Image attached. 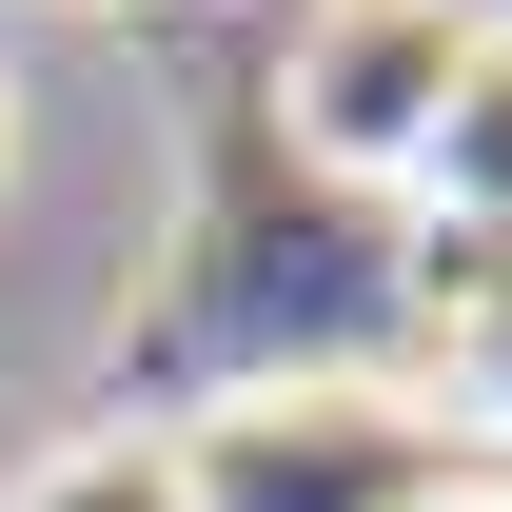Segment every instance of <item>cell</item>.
I'll list each match as a JSON object with an SVG mask.
<instances>
[{"instance_id":"2","label":"cell","mask_w":512,"mask_h":512,"mask_svg":"<svg viewBox=\"0 0 512 512\" xmlns=\"http://www.w3.org/2000/svg\"><path fill=\"white\" fill-rule=\"evenodd\" d=\"M473 20H493V0H296V20H276V158L335 178V197H414Z\"/></svg>"},{"instance_id":"1","label":"cell","mask_w":512,"mask_h":512,"mask_svg":"<svg viewBox=\"0 0 512 512\" xmlns=\"http://www.w3.org/2000/svg\"><path fill=\"white\" fill-rule=\"evenodd\" d=\"M178 473L197 512H414L473 473V434L414 375H237L178 414Z\"/></svg>"},{"instance_id":"6","label":"cell","mask_w":512,"mask_h":512,"mask_svg":"<svg viewBox=\"0 0 512 512\" xmlns=\"http://www.w3.org/2000/svg\"><path fill=\"white\" fill-rule=\"evenodd\" d=\"M414 512H512V473H453V493H414Z\"/></svg>"},{"instance_id":"7","label":"cell","mask_w":512,"mask_h":512,"mask_svg":"<svg viewBox=\"0 0 512 512\" xmlns=\"http://www.w3.org/2000/svg\"><path fill=\"white\" fill-rule=\"evenodd\" d=\"M0 178H20V60H0Z\"/></svg>"},{"instance_id":"5","label":"cell","mask_w":512,"mask_h":512,"mask_svg":"<svg viewBox=\"0 0 512 512\" xmlns=\"http://www.w3.org/2000/svg\"><path fill=\"white\" fill-rule=\"evenodd\" d=\"M0 512H197L178 414H99V434H40L20 473H0Z\"/></svg>"},{"instance_id":"4","label":"cell","mask_w":512,"mask_h":512,"mask_svg":"<svg viewBox=\"0 0 512 512\" xmlns=\"http://www.w3.org/2000/svg\"><path fill=\"white\" fill-rule=\"evenodd\" d=\"M414 217H434V237H512V20H473V60H453L434 158H414Z\"/></svg>"},{"instance_id":"3","label":"cell","mask_w":512,"mask_h":512,"mask_svg":"<svg viewBox=\"0 0 512 512\" xmlns=\"http://www.w3.org/2000/svg\"><path fill=\"white\" fill-rule=\"evenodd\" d=\"M414 394H434L453 434H512V237H434L414 256Z\"/></svg>"}]
</instances>
